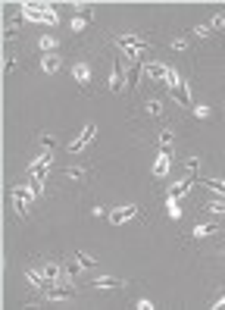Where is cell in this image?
Returning a JSON list of instances; mask_svg holds the SVG:
<instances>
[{
  "label": "cell",
  "instance_id": "cell-9",
  "mask_svg": "<svg viewBox=\"0 0 225 310\" xmlns=\"http://www.w3.org/2000/svg\"><path fill=\"white\" fill-rule=\"evenodd\" d=\"M110 91L112 94H122L125 91V79H122V63H112V72H110Z\"/></svg>",
  "mask_w": 225,
  "mask_h": 310
},
{
  "label": "cell",
  "instance_id": "cell-11",
  "mask_svg": "<svg viewBox=\"0 0 225 310\" xmlns=\"http://www.w3.org/2000/svg\"><path fill=\"white\" fill-rule=\"evenodd\" d=\"M25 279H28V285H31V288H41V291L50 285L47 276H44V270H34V266H28V270H25Z\"/></svg>",
  "mask_w": 225,
  "mask_h": 310
},
{
  "label": "cell",
  "instance_id": "cell-7",
  "mask_svg": "<svg viewBox=\"0 0 225 310\" xmlns=\"http://www.w3.org/2000/svg\"><path fill=\"white\" fill-rule=\"evenodd\" d=\"M144 79L147 82H166V75H169V66H163V63H157V60H150V63L144 66Z\"/></svg>",
  "mask_w": 225,
  "mask_h": 310
},
{
  "label": "cell",
  "instance_id": "cell-6",
  "mask_svg": "<svg viewBox=\"0 0 225 310\" xmlns=\"http://www.w3.org/2000/svg\"><path fill=\"white\" fill-rule=\"evenodd\" d=\"M138 217V207L135 204H125V207H110V222H112V226H125V222L128 219H135Z\"/></svg>",
  "mask_w": 225,
  "mask_h": 310
},
{
  "label": "cell",
  "instance_id": "cell-12",
  "mask_svg": "<svg viewBox=\"0 0 225 310\" xmlns=\"http://www.w3.org/2000/svg\"><path fill=\"white\" fill-rule=\"evenodd\" d=\"M169 151H160L157 154V160H153V176H157V179H166L169 176Z\"/></svg>",
  "mask_w": 225,
  "mask_h": 310
},
{
  "label": "cell",
  "instance_id": "cell-28",
  "mask_svg": "<svg viewBox=\"0 0 225 310\" xmlns=\"http://www.w3.org/2000/svg\"><path fill=\"white\" fill-rule=\"evenodd\" d=\"M203 185H206V188H213L216 194H222V197H225V182H222V179H203Z\"/></svg>",
  "mask_w": 225,
  "mask_h": 310
},
{
  "label": "cell",
  "instance_id": "cell-21",
  "mask_svg": "<svg viewBox=\"0 0 225 310\" xmlns=\"http://www.w3.org/2000/svg\"><path fill=\"white\" fill-rule=\"evenodd\" d=\"M38 47L44 50V54H56V38H54V34H41V38H38Z\"/></svg>",
  "mask_w": 225,
  "mask_h": 310
},
{
  "label": "cell",
  "instance_id": "cell-38",
  "mask_svg": "<svg viewBox=\"0 0 225 310\" xmlns=\"http://www.w3.org/2000/svg\"><path fill=\"white\" fill-rule=\"evenodd\" d=\"M213 310H225V295H219V298L213 301Z\"/></svg>",
  "mask_w": 225,
  "mask_h": 310
},
{
  "label": "cell",
  "instance_id": "cell-37",
  "mask_svg": "<svg viewBox=\"0 0 225 310\" xmlns=\"http://www.w3.org/2000/svg\"><path fill=\"white\" fill-rule=\"evenodd\" d=\"M94 217H110V207H103V204H97V207H94Z\"/></svg>",
  "mask_w": 225,
  "mask_h": 310
},
{
  "label": "cell",
  "instance_id": "cell-39",
  "mask_svg": "<svg viewBox=\"0 0 225 310\" xmlns=\"http://www.w3.org/2000/svg\"><path fill=\"white\" fill-rule=\"evenodd\" d=\"M222 260H225V254H222Z\"/></svg>",
  "mask_w": 225,
  "mask_h": 310
},
{
  "label": "cell",
  "instance_id": "cell-35",
  "mask_svg": "<svg viewBox=\"0 0 225 310\" xmlns=\"http://www.w3.org/2000/svg\"><path fill=\"white\" fill-rule=\"evenodd\" d=\"M178 82H181V75L175 72V69H169V75H166V85L172 88V85H178Z\"/></svg>",
  "mask_w": 225,
  "mask_h": 310
},
{
  "label": "cell",
  "instance_id": "cell-25",
  "mask_svg": "<svg viewBox=\"0 0 225 310\" xmlns=\"http://www.w3.org/2000/svg\"><path fill=\"white\" fill-rule=\"evenodd\" d=\"M172 144H175V135H172V128H163V132H160V148L169 151Z\"/></svg>",
  "mask_w": 225,
  "mask_h": 310
},
{
  "label": "cell",
  "instance_id": "cell-32",
  "mask_svg": "<svg viewBox=\"0 0 225 310\" xmlns=\"http://www.w3.org/2000/svg\"><path fill=\"white\" fill-rule=\"evenodd\" d=\"M213 29H216V31H219V29H225V13H216L213 19H210V31H213Z\"/></svg>",
  "mask_w": 225,
  "mask_h": 310
},
{
  "label": "cell",
  "instance_id": "cell-10",
  "mask_svg": "<svg viewBox=\"0 0 225 310\" xmlns=\"http://www.w3.org/2000/svg\"><path fill=\"white\" fill-rule=\"evenodd\" d=\"M91 285L97 288V291H116V288H122L125 282H122V279H116V276H97Z\"/></svg>",
  "mask_w": 225,
  "mask_h": 310
},
{
  "label": "cell",
  "instance_id": "cell-30",
  "mask_svg": "<svg viewBox=\"0 0 225 310\" xmlns=\"http://www.w3.org/2000/svg\"><path fill=\"white\" fill-rule=\"evenodd\" d=\"M19 25H22V19H10V22H6V38H16V34H19Z\"/></svg>",
  "mask_w": 225,
  "mask_h": 310
},
{
  "label": "cell",
  "instance_id": "cell-33",
  "mask_svg": "<svg viewBox=\"0 0 225 310\" xmlns=\"http://www.w3.org/2000/svg\"><path fill=\"white\" fill-rule=\"evenodd\" d=\"M135 310H153V301H147V298H138V301H135Z\"/></svg>",
  "mask_w": 225,
  "mask_h": 310
},
{
  "label": "cell",
  "instance_id": "cell-27",
  "mask_svg": "<svg viewBox=\"0 0 225 310\" xmlns=\"http://www.w3.org/2000/svg\"><path fill=\"white\" fill-rule=\"evenodd\" d=\"M191 113H194L197 119H210V116H213V110L206 107V103H194V107H191Z\"/></svg>",
  "mask_w": 225,
  "mask_h": 310
},
{
  "label": "cell",
  "instance_id": "cell-15",
  "mask_svg": "<svg viewBox=\"0 0 225 310\" xmlns=\"http://www.w3.org/2000/svg\"><path fill=\"white\" fill-rule=\"evenodd\" d=\"M91 6H88V10H82V13H75L72 16V22H69V25H72V31H84V29H88V22H91Z\"/></svg>",
  "mask_w": 225,
  "mask_h": 310
},
{
  "label": "cell",
  "instance_id": "cell-31",
  "mask_svg": "<svg viewBox=\"0 0 225 310\" xmlns=\"http://www.w3.org/2000/svg\"><path fill=\"white\" fill-rule=\"evenodd\" d=\"M75 260H79V263L84 266V270H91V266H97V260H94V257H88V254H82V251H79V254H75Z\"/></svg>",
  "mask_w": 225,
  "mask_h": 310
},
{
  "label": "cell",
  "instance_id": "cell-14",
  "mask_svg": "<svg viewBox=\"0 0 225 310\" xmlns=\"http://www.w3.org/2000/svg\"><path fill=\"white\" fill-rule=\"evenodd\" d=\"M194 182H197V176H188V179H181V182H175V185L169 188V194H172V197H181V194H188V191L194 188Z\"/></svg>",
  "mask_w": 225,
  "mask_h": 310
},
{
  "label": "cell",
  "instance_id": "cell-8",
  "mask_svg": "<svg viewBox=\"0 0 225 310\" xmlns=\"http://www.w3.org/2000/svg\"><path fill=\"white\" fill-rule=\"evenodd\" d=\"M169 94H172V100H175V103H181V107H194V103H191V91H188V85H185V82L172 85Z\"/></svg>",
  "mask_w": 225,
  "mask_h": 310
},
{
  "label": "cell",
  "instance_id": "cell-1",
  "mask_svg": "<svg viewBox=\"0 0 225 310\" xmlns=\"http://www.w3.org/2000/svg\"><path fill=\"white\" fill-rule=\"evenodd\" d=\"M50 163H54V151H41L38 157L28 163V182L34 185V191H44V182H47V172H50Z\"/></svg>",
  "mask_w": 225,
  "mask_h": 310
},
{
  "label": "cell",
  "instance_id": "cell-4",
  "mask_svg": "<svg viewBox=\"0 0 225 310\" xmlns=\"http://www.w3.org/2000/svg\"><path fill=\"white\" fill-rule=\"evenodd\" d=\"M94 135H97V125H94V123H84L82 135L69 141V154H82V151H84V148H88V144L94 141Z\"/></svg>",
  "mask_w": 225,
  "mask_h": 310
},
{
  "label": "cell",
  "instance_id": "cell-26",
  "mask_svg": "<svg viewBox=\"0 0 225 310\" xmlns=\"http://www.w3.org/2000/svg\"><path fill=\"white\" fill-rule=\"evenodd\" d=\"M38 141H41V148H44V151H54V148H56V135H54V132H44Z\"/></svg>",
  "mask_w": 225,
  "mask_h": 310
},
{
  "label": "cell",
  "instance_id": "cell-36",
  "mask_svg": "<svg viewBox=\"0 0 225 310\" xmlns=\"http://www.w3.org/2000/svg\"><path fill=\"white\" fill-rule=\"evenodd\" d=\"M210 34V25H194V38H206Z\"/></svg>",
  "mask_w": 225,
  "mask_h": 310
},
{
  "label": "cell",
  "instance_id": "cell-29",
  "mask_svg": "<svg viewBox=\"0 0 225 310\" xmlns=\"http://www.w3.org/2000/svg\"><path fill=\"white\" fill-rule=\"evenodd\" d=\"M185 166H188V176H197V169H200V157H188Z\"/></svg>",
  "mask_w": 225,
  "mask_h": 310
},
{
  "label": "cell",
  "instance_id": "cell-24",
  "mask_svg": "<svg viewBox=\"0 0 225 310\" xmlns=\"http://www.w3.org/2000/svg\"><path fill=\"white\" fill-rule=\"evenodd\" d=\"M144 113H147V116H160V113H163V100H157V97L147 100V103H144Z\"/></svg>",
  "mask_w": 225,
  "mask_h": 310
},
{
  "label": "cell",
  "instance_id": "cell-18",
  "mask_svg": "<svg viewBox=\"0 0 225 310\" xmlns=\"http://www.w3.org/2000/svg\"><path fill=\"white\" fill-rule=\"evenodd\" d=\"M79 270H84V266L75 260V257H72V260H66V263H63V282H72L75 276H79Z\"/></svg>",
  "mask_w": 225,
  "mask_h": 310
},
{
  "label": "cell",
  "instance_id": "cell-3",
  "mask_svg": "<svg viewBox=\"0 0 225 310\" xmlns=\"http://www.w3.org/2000/svg\"><path fill=\"white\" fill-rule=\"evenodd\" d=\"M112 41H116V44L119 47H132V50H141V54H150V41H144L141 38V34H135V31H125V34H116V38H112Z\"/></svg>",
  "mask_w": 225,
  "mask_h": 310
},
{
  "label": "cell",
  "instance_id": "cell-40",
  "mask_svg": "<svg viewBox=\"0 0 225 310\" xmlns=\"http://www.w3.org/2000/svg\"><path fill=\"white\" fill-rule=\"evenodd\" d=\"M219 232H225V229H219Z\"/></svg>",
  "mask_w": 225,
  "mask_h": 310
},
{
  "label": "cell",
  "instance_id": "cell-5",
  "mask_svg": "<svg viewBox=\"0 0 225 310\" xmlns=\"http://www.w3.org/2000/svg\"><path fill=\"white\" fill-rule=\"evenodd\" d=\"M44 298L47 301H69V298H75V285L72 282H54V285L44 288Z\"/></svg>",
  "mask_w": 225,
  "mask_h": 310
},
{
  "label": "cell",
  "instance_id": "cell-22",
  "mask_svg": "<svg viewBox=\"0 0 225 310\" xmlns=\"http://www.w3.org/2000/svg\"><path fill=\"white\" fill-rule=\"evenodd\" d=\"M206 210L213 213V217H225V197L219 194V197H213L210 204H206Z\"/></svg>",
  "mask_w": 225,
  "mask_h": 310
},
{
  "label": "cell",
  "instance_id": "cell-2",
  "mask_svg": "<svg viewBox=\"0 0 225 310\" xmlns=\"http://www.w3.org/2000/svg\"><path fill=\"white\" fill-rule=\"evenodd\" d=\"M34 197H38V191H34V185H28V182L13 188V204H16V213H19V217L28 213V207L34 204Z\"/></svg>",
  "mask_w": 225,
  "mask_h": 310
},
{
  "label": "cell",
  "instance_id": "cell-19",
  "mask_svg": "<svg viewBox=\"0 0 225 310\" xmlns=\"http://www.w3.org/2000/svg\"><path fill=\"white\" fill-rule=\"evenodd\" d=\"M213 232H219V229L213 226V222H197V226L191 229V235H194V238H210Z\"/></svg>",
  "mask_w": 225,
  "mask_h": 310
},
{
  "label": "cell",
  "instance_id": "cell-34",
  "mask_svg": "<svg viewBox=\"0 0 225 310\" xmlns=\"http://www.w3.org/2000/svg\"><path fill=\"white\" fill-rule=\"evenodd\" d=\"M172 50H188V38H172Z\"/></svg>",
  "mask_w": 225,
  "mask_h": 310
},
{
  "label": "cell",
  "instance_id": "cell-13",
  "mask_svg": "<svg viewBox=\"0 0 225 310\" xmlns=\"http://www.w3.org/2000/svg\"><path fill=\"white\" fill-rule=\"evenodd\" d=\"M59 66H63V60H59L56 54H44V57H41V72L54 75V72H59Z\"/></svg>",
  "mask_w": 225,
  "mask_h": 310
},
{
  "label": "cell",
  "instance_id": "cell-20",
  "mask_svg": "<svg viewBox=\"0 0 225 310\" xmlns=\"http://www.w3.org/2000/svg\"><path fill=\"white\" fill-rule=\"evenodd\" d=\"M166 213H169V219H175V222L181 219V207H178V197H172V194L166 197Z\"/></svg>",
  "mask_w": 225,
  "mask_h": 310
},
{
  "label": "cell",
  "instance_id": "cell-16",
  "mask_svg": "<svg viewBox=\"0 0 225 310\" xmlns=\"http://www.w3.org/2000/svg\"><path fill=\"white\" fill-rule=\"evenodd\" d=\"M72 79L79 85H91V66L88 63H75L72 66Z\"/></svg>",
  "mask_w": 225,
  "mask_h": 310
},
{
  "label": "cell",
  "instance_id": "cell-23",
  "mask_svg": "<svg viewBox=\"0 0 225 310\" xmlns=\"http://www.w3.org/2000/svg\"><path fill=\"white\" fill-rule=\"evenodd\" d=\"M66 179H72V182H84V179H88V169H84V166H69Z\"/></svg>",
  "mask_w": 225,
  "mask_h": 310
},
{
  "label": "cell",
  "instance_id": "cell-17",
  "mask_svg": "<svg viewBox=\"0 0 225 310\" xmlns=\"http://www.w3.org/2000/svg\"><path fill=\"white\" fill-rule=\"evenodd\" d=\"M22 19H28V22H44L41 3H25V6H22Z\"/></svg>",
  "mask_w": 225,
  "mask_h": 310
}]
</instances>
